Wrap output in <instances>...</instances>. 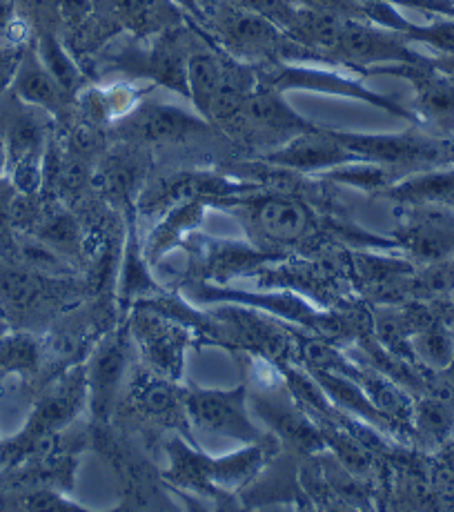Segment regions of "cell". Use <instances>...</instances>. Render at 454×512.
I'll return each mask as SVG.
<instances>
[{"instance_id":"obj_1","label":"cell","mask_w":454,"mask_h":512,"mask_svg":"<svg viewBox=\"0 0 454 512\" xmlns=\"http://www.w3.org/2000/svg\"><path fill=\"white\" fill-rule=\"evenodd\" d=\"M87 401V388H85V372L69 374L65 381L47 392V395L38 401L36 410L29 417L27 426L18 432V437L0 448V461L5 464H14L27 457L29 452H36L38 448L52 439L58 430L72 421L83 403Z\"/></svg>"},{"instance_id":"obj_2","label":"cell","mask_w":454,"mask_h":512,"mask_svg":"<svg viewBox=\"0 0 454 512\" xmlns=\"http://www.w3.org/2000/svg\"><path fill=\"white\" fill-rule=\"evenodd\" d=\"M245 401H248L245 386L232 390H192L183 397V410L196 428L212 435L243 443L263 441V430L250 419Z\"/></svg>"},{"instance_id":"obj_3","label":"cell","mask_w":454,"mask_h":512,"mask_svg":"<svg viewBox=\"0 0 454 512\" xmlns=\"http://www.w3.org/2000/svg\"><path fill=\"white\" fill-rule=\"evenodd\" d=\"M207 118L199 112H187L179 105L145 103L116 121V132L136 143H174L207 132Z\"/></svg>"},{"instance_id":"obj_4","label":"cell","mask_w":454,"mask_h":512,"mask_svg":"<svg viewBox=\"0 0 454 512\" xmlns=\"http://www.w3.org/2000/svg\"><path fill=\"white\" fill-rule=\"evenodd\" d=\"M334 54L354 65H417L426 58L414 54L408 38L392 29L370 25L368 21H345Z\"/></svg>"},{"instance_id":"obj_5","label":"cell","mask_w":454,"mask_h":512,"mask_svg":"<svg viewBox=\"0 0 454 512\" xmlns=\"http://www.w3.org/2000/svg\"><path fill=\"white\" fill-rule=\"evenodd\" d=\"M265 85L274 87L279 92L288 90H308V92H323V94H334V96H348V98H359L370 105H377L381 110H386L394 116L410 118L414 121V114H410L406 107L399 103L390 101V98L381 96L377 92L363 87L359 81H352V78H345L341 74H334L330 70H317V67H296V65H281L279 70L272 74H265L263 81Z\"/></svg>"},{"instance_id":"obj_6","label":"cell","mask_w":454,"mask_h":512,"mask_svg":"<svg viewBox=\"0 0 454 512\" xmlns=\"http://www.w3.org/2000/svg\"><path fill=\"white\" fill-rule=\"evenodd\" d=\"M408 221L401 225L399 243L426 263L454 259V208L450 205H410Z\"/></svg>"},{"instance_id":"obj_7","label":"cell","mask_w":454,"mask_h":512,"mask_svg":"<svg viewBox=\"0 0 454 512\" xmlns=\"http://www.w3.org/2000/svg\"><path fill=\"white\" fill-rule=\"evenodd\" d=\"M330 134L341 145L357 154L361 161L379 165H399L414 161H437L446 154V145L419 134H357V132H337Z\"/></svg>"},{"instance_id":"obj_8","label":"cell","mask_w":454,"mask_h":512,"mask_svg":"<svg viewBox=\"0 0 454 512\" xmlns=\"http://www.w3.org/2000/svg\"><path fill=\"white\" fill-rule=\"evenodd\" d=\"M263 161L268 165L279 167V170L288 172H330L334 167L361 161L357 154H352L348 147L341 145L330 130H314L305 134H296L288 143H283L276 150L263 156Z\"/></svg>"},{"instance_id":"obj_9","label":"cell","mask_w":454,"mask_h":512,"mask_svg":"<svg viewBox=\"0 0 454 512\" xmlns=\"http://www.w3.org/2000/svg\"><path fill=\"white\" fill-rule=\"evenodd\" d=\"M250 221L272 243H296L312 232V212L299 199L285 194H263L241 201Z\"/></svg>"},{"instance_id":"obj_10","label":"cell","mask_w":454,"mask_h":512,"mask_svg":"<svg viewBox=\"0 0 454 512\" xmlns=\"http://www.w3.org/2000/svg\"><path fill=\"white\" fill-rule=\"evenodd\" d=\"M127 368V341L123 334L105 339L85 370L87 406L96 421H107L114 412L118 390Z\"/></svg>"},{"instance_id":"obj_11","label":"cell","mask_w":454,"mask_h":512,"mask_svg":"<svg viewBox=\"0 0 454 512\" xmlns=\"http://www.w3.org/2000/svg\"><path fill=\"white\" fill-rule=\"evenodd\" d=\"M216 27H219L225 45L245 58L272 56L276 52H283V47L288 45L281 27L232 3L219 9Z\"/></svg>"},{"instance_id":"obj_12","label":"cell","mask_w":454,"mask_h":512,"mask_svg":"<svg viewBox=\"0 0 454 512\" xmlns=\"http://www.w3.org/2000/svg\"><path fill=\"white\" fill-rule=\"evenodd\" d=\"M187 58L183 47L172 36H161L147 52H127L118 58V65L134 76L150 78L167 90L190 96L187 92Z\"/></svg>"},{"instance_id":"obj_13","label":"cell","mask_w":454,"mask_h":512,"mask_svg":"<svg viewBox=\"0 0 454 512\" xmlns=\"http://www.w3.org/2000/svg\"><path fill=\"white\" fill-rule=\"evenodd\" d=\"M134 332L152 366L167 377L179 379L185 357V332L156 314L136 317Z\"/></svg>"},{"instance_id":"obj_14","label":"cell","mask_w":454,"mask_h":512,"mask_svg":"<svg viewBox=\"0 0 454 512\" xmlns=\"http://www.w3.org/2000/svg\"><path fill=\"white\" fill-rule=\"evenodd\" d=\"M241 116L261 130L276 132V134H290V139L296 134L314 132L319 130L317 125L305 121L303 116L296 114L292 107L283 101V92L274 90L270 85H256L252 94L245 98V105Z\"/></svg>"},{"instance_id":"obj_15","label":"cell","mask_w":454,"mask_h":512,"mask_svg":"<svg viewBox=\"0 0 454 512\" xmlns=\"http://www.w3.org/2000/svg\"><path fill=\"white\" fill-rule=\"evenodd\" d=\"M12 90L14 98L25 103L38 107L45 114H56L61 110L65 103V92L61 90V85L54 81V76L47 72V67L43 65L41 58H38L36 49H25L21 63H18L16 76L12 81Z\"/></svg>"},{"instance_id":"obj_16","label":"cell","mask_w":454,"mask_h":512,"mask_svg":"<svg viewBox=\"0 0 454 512\" xmlns=\"http://www.w3.org/2000/svg\"><path fill=\"white\" fill-rule=\"evenodd\" d=\"M401 76H408L417 85L419 105L426 116L434 121L452 123L454 121V76L434 70L430 63L417 65H399V70H392Z\"/></svg>"},{"instance_id":"obj_17","label":"cell","mask_w":454,"mask_h":512,"mask_svg":"<svg viewBox=\"0 0 454 512\" xmlns=\"http://www.w3.org/2000/svg\"><path fill=\"white\" fill-rule=\"evenodd\" d=\"M205 205L207 201H185L174 205V208L167 210L165 219L156 225V230L152 232L150 241L145 245V259L147 261H159L161 256H165L167 252H172L174 248H179L183 236L194 230L196 225L203 221L205 214Z\"/></svg>"},{"instance_id":"obj_18","label":"cell","mask_w":454,"mask_h":512,"mask_svg":"<svg viewBox=\"0 0 454 512\" xmlns=\"http://www.w3.org/2000/svg\"><path fill=\"white\" fill-rule=\"evenodd\" d=\"M265 464V448L261 441L248 443L243 450H236L232 455L219 459H207V477L212 488L236 490L243 488L248 481L259 475Z\"/></svg>"},{"instance_id":"obj_19","label":"cell","mask_w":454,"mask_h":512,"mask_svg":"<svg viewBox=\"0 0 454 512\" xmlns=\"http://www.w3.org/2000/svg\"><path fill=\"white\" fill-rule=\"evenodd\" d=\"M254 410L259 412L261 419L268 421V426L279 432V437L294 443L296 448L314 450L321 446L319 430L314 428L308 419H303L301 412H296L292 406H288V403L256 397Z\"/></svg>"},{"instance_id":"obj_20","label":"cell","mask_w":454,"mask_h":512,"mask_svg":"<svg viewBox=\"0 0 454 512\" xmlns=\"http://www.w3.org/2000/svg\"><path fill=\"white\" fill-rule=\"evenodd\" d=\"M394 201L406 205H450L454 208V170L421 172L390 187Z\"/></svg>"},{"instance_id":"obj_21","label":"cell","mask_w":454,"mask_h":512,"mask_svg":"<svg viewBox=\"0 0 454 512\" xmlns=\"http://www.w3.org/2000/svg\"><path fill=\"white\" fill-rule=\"evenodd\" d=\"M225 61L210 52H194L187 58V92L194 110L210 121V110L223 81Z\"/></svg>"},{"instance_id":"obj_22","label":"cell","mask_w":454,"mask_h":512,"mask_svg":"<svg viewBox=\"0 0 454 512\" xmlns=\"http://www.w3.org/2000/svg\"><path fill=\"white\" fill-rule=\"evenodd\" d=\"M410 352L421 366L443 372L454 359V332L443 321H423L410 337Z\"/></svg>"},{"instance_id":"obj_23","label":"cell","mask_w":454,"mask_h":512,"mask_svg":"<svg viewBox=\"0 0 454 512\" xmlns=\"http://www.w3.org/2000/svg\"><path fill=\"white\" fill-rule=\"evenodd\" d=\"M410 419L419 435L426 441H448L450 437H454V392L450 390L446 395L421 397L412 406Z\"/></svg>"},{"instance_id":"obj_24","label":"cell","mask_w":454,"mask_h":512,"mask_svg":"<svg viewBox=\"0 0 454 512\" xmlns=\"http://www.w3.org/2000/svg\"><path fill=\"white\" fill-rule=\"evenodd\" d=\"M47 281L41 272L29 270L25 265L14 268V263H7V268L0 270V299L7 308L29 310L43 301Z\"/></svg>"},{"instance_id":"obj_25","label":"cell","mask_w":454,"mask_h":512,"mask_svg":"<svg viewBox=\"0 0 454 512\" xmlns=\"http://www.w3.org/2000/svg\"><path fill=\"white\" fill-rule=\"evenodd\" d=\"M36 54L65 94H74L78 90V85H81V70H78L74 58L69 56L65 45L52 32L38 36Z\"/></svg>"},{"instance_id":"obj_26","label":"cell","mask_w":454,"mask_h":512,"mask_svg":"<svg viewBox=\"0 0 454 512\" xmlns=\"http://www.w3.org/2000/svg\"><path fill=\"white\" fill-rule=\"evenodd\" d=\"M36 239H41L47 248L61 256L76 254L83 245L81 225L69 212H49L36 225Z\"/></svg>"},{"instance_id":"obj_27","label":"cell","mask_w":454,"mask_h":512,"mask_svg":"<svg viewBox=\"0 0 454 512\" xmlns=\"http://www.w3.org/2000/svg\"><path fill=\"white\" fill-rule=\"evenodd\" d=\"M147 261L145 252L136 250V243L130 236L127 239V248L121 256V277H118V285H121L123 301H134L138 297H145L147 292H156V285L152 283L150 274H147Z\"/></svg>"},{"instance_id":"obj_28","label":"cell","mask_w":454,"mask_h":512,"mask_svg":"<svg viewBox=\"0 0 454 512\" xmlns=\"http://www.w3.org/2000/svg\"><path fill=\"white\" fill-rule=\"evenodd\" d=\"M41 363V346L29 334L5 332L0 337V372L27 374Z\"/></svg>"},{"instance_id":"obj_29","label":"cell","mask_w":454,"mask_h":512,"mask_svg":"<svg viewBox=\"0 0 454 512\" xmlns=\"http://www.w3.org/2000/svg\"><path fill=\"white\" fill-rule=\"evenodd\" d=\"M18 190L12 181L0 176V259L5 263H14L16 259V216H14V203H16Z\"/></svg>"},{"instance_id":"obj_30","label":"cell","mask_w":454,"mask_h":512,"mask_svg":"<svg viewBox=\"0 0 454 512\" xmlns=\"http://www.w3.org/2000/svg\"><path fill=\"white\" fill-rule=\"evenodd\" d=\"M118 21L134 32H154L161 21V0H114Z\"/></svg>"},{"instance_id":"obj_31","label":"cell","mask_w":454,"mask_h":512,"mask_svg":"<svg viewBox=\"0 0 454 512\" xmlns=\"http://www.w3.org/2000/svg\"><path fill=\"white\" fill-rule=\"evenodd\" d=\"M227 3L268 18L276 27H281L285 34L294 27L296 16H299V7H296L292 0H227Z\"/></svg>"},{"instance_id":"obj_32","label":"cell","mask_w":454,"mask_h":512,"mask_svg":"<svg viewBox=\"0 0 454 512\" xmlns=\"http://www.w3.org/2000/svg\"><path fill=\"white\" fill-rule=\"evenodd\" d=\"M23 52H25L23 47L0 41V98L7 94L9 87H12Z\"/></svg>"},{"instance_id":"obj_33","label":"cell","mask_w":454,"mask_h":512,"mask_svg":"<svg viewBox=\"0 0 454 512\" xmlns=\"http://www.w3.org/2000/svg\"><path fill=\"white\" fill-rule=\"evenodd\" d=\"M23 508L29 510H54V508H78V504L74 501H69L61 492H56L52 488H41V490H34L25 495V499L21 501Z\"/></svg>"},{"instance_id":"obj_34","label":"cell","mask_w":454,"mask_h":512,"mask_svg":"<svg viewBox=\"0 0 454 512\" xmlns=\"http://www.w3.org/2000/svg\"><path fill=\"white\" fill-rule=\"evenodd\" d=\"M56 9L69 27H78L87 21V16H90L92 3L90 0H58Z\"/></svg>"},{"instance_id":"obj_35","label":"cell","mask_w":454,"mask_h":512,"mask_svg":"<svg viewBox=\"0 0 454 512\" xmlns=\"http://www.w3.org/2000/svg\"><path fill=\"white\" fill-rule=\"evenodd\" d=\"M143 406L154 415H163V412L172 410L174 395L165 386H150L143 395Z\"/></svg>"},{"instance_id":"obj_36","label":"cell","mask_w":454,"mask_h":512,"mask_svg":"<svg viewBox=\"0 0 454 512\" xmlns=\"http://www.w3.org/2000/svg\"><path fill=\"white\" fill-rule=\"evenodd\" d=\"M14 27V9L9 0H0V38L7 36Z\"/></svg>"},{"instance_id":"obj_37","label":"cell","mask_w":454,"mask_h":512,"mask_svg":"<svg viewBox=\"0 0 454 512\" xmlns=\"http://www.w3.org/2000/svg\"><path fill=\"white\" fill-rule=\"evenodd\" d=\"M7 174V147H5V139L0 134V176Z\"/></svg>"},{"instance_id":"obj_38","label":"cell","mask_w":454,"mask_h":512,"mask_svg":"<svg viewBox=\"0 0 454 512\" xmlns=\"http://www.w3.org/2000/svg\"><path fill=\"white\" fill-rule=\"evenodd\" d=\"M443 372H446V374H448V386H450V390L454 392V359H452V363H450V366H448L446 370H443Z\"/></svg>"},{"instance_id":"obj_39","label":"cell","mask_w":454,"mask_h":512,"mask_svg":"<svg viewBox=\"0 0 454 512\" xmlns=\"http://www.w3.org/2000/svg\"><path fill=\"white\" fill-rule=\"evenodd\" d=\"M7 319H5V314H3V310H0V337H3V334L7 332Z\"/></svg>"}]
</instances>
